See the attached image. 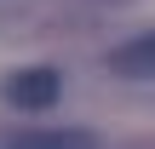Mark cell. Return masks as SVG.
Here are the masks:
<instances>
[{
  "label": "cell",
  "mask_w": 155,
  "mask_h": 149,
  "mask_svg": "<svg viewBox=\"0 0 155 149\" xmlns=\"http://www.w3.org/2000/svg\"><path fill=\"white\" fill-rule=\"evenodd\" d=\"M58 98H63V75L46 69V63L17 69V75L6 80V103H12V109H52Z\"/></svg>",
  "instance_id": "1"
},
{
  "label": "cell",
  "mask_w": 155,
  "mask_h": 149,
  "mask_svg": "<svg viewBox=\"0 0 155 149\" xmlns=\"http://www.w3.org/2000/svg\"><path fill=\"white\" fill-rule=\"evenodd\" d=\"M6 149H98V138L86 126H35V132H17Z\"/></svg>",
  "instance_id": "3"
},
{
  "label": "cell",
  "mask_w": 155,
  "mask_h": 149,
  "mask_svg": "<svg viewBox=\"0 0 155 149\" xmlns=\"http://www.w3.org/2000/svg\"><path fill=\"white\" fill-rule=\"evenodd\" d=\"M109 69L127 75V80H155V29L150 34H132L127 46L109 52Z\"/></svg>",
  "instance_id": "2"
}]
</instances>
